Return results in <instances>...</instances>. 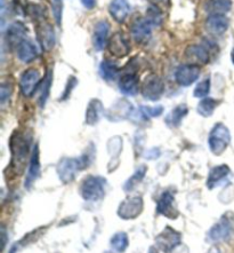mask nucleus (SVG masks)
Wrapping results in <instances>:
<instances>
[{
  "label": "nucleus",
  "instance_id": "15",
  "mask_svg": "<svg viewBox=\"0 0 234 253\" xmlns=\"http://www.w3.org/2000/svg\"><path fill=\"white\" fill-rule=\"evenodd\" d=\"M175 203V196L170 191H165L161 195L157 204V211L160 214L167 216L169 219H176L178 216V211L174 207Z\"/></svg>",
  "mask_w": 234,
  "mask_h": 253
},
{
  "label": "nucleus",
  "instance_id": "9",
  "mask_svg": "<svg viewBox=\"0 0 234 253\" xmlns=\"http://www.w3.org/2000/svg\"><path fill=\"white\" fill-rule=\"evenodd\" d=\"M165 92L163 79L158 76H150L145 79L142 86V95L149 101H158Z\"/></svg>",
  "mask_w": 234,
  "mask_h": 253
},
{
  "label": "nucleus",
  "instance_id": "38",
  "mask_svg": "<svg viewBox=\"0 0 234 253\" xmlns=\"http://www.w3.org/2000/svg\"><path fill=\"white\" fill-rule=\"evenodd\" d=\"M75 85H77V79L74 77H71L69 81H67V87L64 89V93L62 97H61V100H66L67 96L70 95V93L73 91V88L75 87Z\"/></svg>",
  "mask_w": 234,
  "mask_h": 253
},
{
  "label": "nucleus",
  "instance_id": "31",
  "mask_svg": "<svg viewBox=\"0 0 234 253\" xmlns=\"http://www.w3.org/2000/svg\"><path fill=\"white\" fill-rule=\"evenodd\" d=\"M145 19L152 24V27H158L163 23V13L157 6L151 5L146 10Z\"/></svg>",
  "mask_w": 234,
  "mask_h": 253
},
{
  "label": "nucleus",
  "instance_id": "3",
  "mask_svg": "<svg viewBox=\"0 0 234 253\" xmlns=\"http://www.w3.org/2000/svg\"><path fill=\"white\" fill-rule=\"evenodd\" d=\"M106 180L99 175H89L82 181L80 186V195L85 201H100L105 195Z\"/></svg>",
  "mask_w": 234,
  "mask_h": 253
},
{
  "label": "nucleus",
  "instance_id": "4",
  "mask_svg": "<svg viewBox=\"0 0 234 253\" xmlns=\"http://www.w3.org/2000/svg\"><path fill=\"white\" fill-rule=\"evenodd\" d=\"M230 142H231L230 129L222 123L216 124L212 127L209 133V138H208V146H209L211 153L216 156H219L226 150Z\"/></svg>",
  "mask_w": 234,
  "mask_h": 253
},
{
  "label": "nucleus",
  "instance_id": "36",
  "mask_svg": "<svg viewBox=\"0 0 234 253\" xmlns=\"http://www.w3.org/2000/svg\"><path fill=\"white\" fill-rule=\"evenodd\" d=\"M50 86H52V71H49L46 76L45 83L42 85V91H41V95H40V106L44 107L45 103L47 102V99H48L49 95V89Z\"/></svg>",
  "mask_w": 234,
  "mask_h": 253
},
{
  "label": "nucleus",
  "instance_id": "10",
  "mask_svg": "<svg viewBox=\"0 0 234 253\" xmlns=\"http://www.w3.org/2000/svg\"><path fill=\"white\" fill-rule=\"evenodd\" d=\"M41 82L40 74L37 69H28L23 72L20 79L21 93L25 97H30L37 91L39 84Z\"/></svg>",
  "mask_w": 234,
  "mask_h": 253
},
{
  "label": "nucleus",
  "instance_id": "29",
  "mask_svg": "<svg viewBox=\"0 0 234 253\" xmlns=\"http://www.w3.org/2000/svg\"><path fill=\"white\" fill-rule=\"evenodd\" d=\"M110 245L111 248H112V250H114L118 253L125 252L126 249H127L129 245V240H128L127 234L122 233V231L114 234L110 241Z\"/></svg>",
  "mask_w": 234,
  "mask_h": 253
},
{
  "label": "nucleus",
  "instance_id": "28",
  "mask_svg": "<svg viewBox=\"0 0 234 253\" xmlns=\"http://www.w3.org/2000/svg\"><path fill=\"white\" fill-rule=\"evenodd\" d=\"M100 75L107 82L114 81L119 75V68L113 62L104 60L100 66Z\"/></svg>",
  "mask_w": 234,
  "mask_h": 253
},
{
  "label": "nucleus",
  "instance_id": "34",
  "mask_svg": "<svg viewBox=\"0 0 234 253\" xmlns=\"http://www.w3.org/2000/svg\"><path fill=\"white\" fill-rule=\"evenodd\" d=\"M52 8H53V15L55 19V22L57 25H61L62 23L63 17V8H64V0H52Z\"/></svg>",
  "mask_w": 234,
  "mask_h": 253
},
{
  "label": "nucleus",
  "instance_id": "8",
  "mask_svg": "<svg viewBox=\"0 0 234 253\" xmlns=\"http://www.w3.org/2000/svg\"><path fill=\"white\" fill-rule=\"evenodd\" d=\"M200 74L201 68L198 64H183V66H179L175 72V81L177 82L178 85L186 87L197 82L198 78L200 77Z\"/></svg>",
  "mask_w": 234,
  "mask_h": 253
},
{
  "label": "nucleus",
  "instance_id": "33",
  "mask_svg": "<svg viewBox=\"0 0 234 253\" xmlns=\"http://www.w3.org/2000/svg\"><path fill=\"white\" fill-rule=\"evenodd\" d=\"M107 150H109V154L113 158L120 156L121 150H122V139L119 138V136H114V138L111 139L107 143Z\"/></svg>",
  "mask_w": 234,
  "mask_h": 253
},
{
  "label": "nucleus",
  "instance_id": "39",
  "mask_svg": "<svg viewBox=\"0 0 234 253\" xmlns=\"http://www.w3.org/2000/svg\"><path fill=\"white\" fill-rule=\"evenodd\" d=\"M82 6L86 7L87 9H93L96 6V0H80Z\"/></svg>",
  "mask_w": 234,
  "mask_h": 253
},
{
  "label": "nucleus",
  "instance_id": "27",
  "mask_svg": "<svg viewBox=\"0 0 234 253\" xmlns=\"http://www.w3.org/2000/svg\"><path fill=\"white\" fill-rule=\"evenodd\" d=\"M218 101L212 97H203L198 104V114L202 116V117H210L214 114L216 107L218 106Z\"/></svg>",
  "mask_w": 234,
  "mask_h": 253
},
{
  "label": "nucleus",
  "instance_id": "13",
  "mask_svg": "<svg viewBox=\"0 0 234 253\" xmlns=\"http://www.w3.org/2000/svg\"><path fill=\"white\" fill-rule=\"evenodd\" d=\"M107 49H109L111 55L116 57H125L128 55L129 50H131V46H129V42L124 34H121V32H116V34L109 39Z\"/></svg>",
  "mask_w": 234,
  "mask_h": 253
},
{
  "label": "nucleus",
  "instance_id": "41",
  "mask_svg": "<svg viewBox=\"0 0 234 253\" xmlns=\"http://www.w3.org/2000/svg\"><path fill=\"white\" fill-rule=\"evenodd\" d=\"M149 253H159V251H158L157 247H151L149 250Z\"/></svg>",
  "mask_w": 234,
  "mask_h": 253
},
{
  "label": "nucleus",
  "instance_id": "24",
  "mask_svg": "<svg viewBox=\"0 0 234 253\" xmlns=\"http://www.w3.org/2000/svg\"><path fill=\"white\" fill-rule=\"evenodd\" d=\"M230 173H231V169H230L229 166L225 164L212 168L207 179V187L209 188V189L215 188L217 184L221 183V181H223Z\"/></svg>",
  "mask_w": 234,
  "mask_h": 253
},
{
  "label": "nucleus",
  "instance_id": "11",
  "mask_svg": "<svg viewBox=\"0 0 234 253\" xmlns=\"http://www.w3.org/2000/svg\"><path fill=\"white\" fill-rule=\"evenodd\" d=\"M132 37L134 41L140 45H145L150 42L152 36V24L146 19L136 20L131 29Z\"/></svg>",
  "mask_w": 234,
  "mask_h": 253
},
{
  "label": "nucleus",
  "instance_id": "19",
  "mask_svg": "<svg viewBox=\"0 0 234 253\" xmlns=\"http://www.w3.org/2000/svg\"><path fill=\"white\" fill-rule=\"evenodd\" d=\"M39 173H40V157H39V147L38 144H35L33 147V150H32L30 164H29L25 187L30 188L35 181V179L39 176Z\"/></svg>",
  "mask_w": 234,
  "mask_h": 253
},
{
  "label": "nucleus",
  "instance_id": "6",
  "mask_svg": "<svg viewBox=\"0 0 234 253\" xmlns=\"http://www.w3.org/2000/svg\"><path fill=\"white\" fill-rule=\"evenodd\" d=\"M233 220L228 215H223L221 220L208 231V240L214 243L229 240L233 233Z\"/></svg>",
  "mask_w": 234,
  "mask_h": 253
},
{
  "label": "nucleus",
  "instance_id": "30",
  "mask_svg": "<svg viewBox=\"0 0 234 253\" xmlns=\"http://www.w3.org/2000/svg\"><path fill=\"white\" fill-rule=\"evenodd\" d=\"M146 171H147L146 166H139V168L135 171L134 174H133L131 178L126 181V183L124 184V189L126 191H131L136 184H137L139 181H142L144 176H145Z\"/></svg>",
  "mask_w": 234,
  "mask_h": 253
},
{
  "label": "nucleus",
  "instance_id": "37",
  "mask_svg": "<svg viewBox=\"0 0 234 253\" xmlns=\"http://www.w3.org/2000/svg\"><path fill=\"white\" fill-rule=\"evenodd\" d=\"M10 94H12V86H10V84H7V83H2L1 86H0V102H1V104L9 99Z\"/></svg>",
  "mask_w": 234,
  "mask_h": 253
},
{
  "label": "nucleus",
  "instance_id": "14",
  "mask_svg": "<svg viewBox=\"0 0 234 253\" xmlns=\"http://www.w3.org/2000/svg\"><path fill=\"white\" fill-rule=\"evenodd\" d=\"M35 34H37V38L39 44H40L42 50L45 52H49L54 48L56 44V37L55 32H54L53 28L48 24L41 23L35 27Z\"/></svg>",
  "mask_w": 234,
  "mask_h": 253
},
{
  "label": "nucleus",
  "instance_id": "1",
  "mask_svg": "<svg viewBox=\"0 0 234 253\" xmlns=\"http://www.w3.org/2000/svg\"><path fill=\"white\" fill-rule=\"evenodd\" d=\"M92 153H86L81 155L80 157L77 158H63L61 160L59 164H57L56 171L59 174V178L63 183H70L73 181L75 175L81 169H87L92 163Z\"/></svg>",
  "mask_w": 234,
  "mask_h": 253
},
{
  "label": "nucleus",
  "instance_id": "7",
  "mask_svg": "<svg viewBox=\"0 0 234 253\" xmlns=\"http://www.w3.org/2000/svg\"><path fill=\"white\" fill-rule=\"evenodd\" d=\"M143 198L140 196H132L121 202L118 208V215L124 220H133L143 211Z\"/></svg>",
  "mask_w": 234,
  "mask_h": 253
},
{
  "label": "nucleus",
  "instance_id": "35",
  "mask_svg": "<svg viewBox=\"0 0 234 253\" xmlns=\"http://www.w3.org/2000/svg\"><path fill=\"white\" fill-rule=\"evenodd\" d=\"M140 113L144 116V118H156L163 115L164 113V107L157 106V107H140Z\"/></svg>",
  "mask_w": 234,
  "mask_h": 253
},
{
  "label": "nucleus",
  "instance_id": "40",
  "mask_svg": "<svg viewBox=\"0 0 234 253\" xmlns=\"http://www.w3.org/2000/svg\"><path fill=\"white\" fill-rule=\"evenodd\" d=\"M207 253H222L217 247H211Z\"/></svg>",
  "mask_w": 234,
  "mask_h": 253
},
{
  "label": "nucleus",
  "instance_id": "22",
  "mask_svg": "<svg viewBox=\"0 0 234 253\" xmlns=\"http://www.w3.org/2000/svg\"><path fill=\"white\" fill-rule=\"evenodd\" d=\"M38 56V50L35 48L33 42L29 39H25L17 47V57L22 61L23 63H30L34 61Z\"/></svg>",
  "mask_w": 234,
  "mask_h": 253
},
{
  "label": "nucleus",
  "instance_id": "42",
  "mask_svg": "<svg viewBox=\"0 0 234 253\" xmlns=\"http://www.w3.org/2000/svg\"><path fill=\"white\" fill-rule=\"evenodd\" d=\"M231 60H232V63L234 64V48L232 49V53H231Z\"/></svg>",
  "mask_w": 234,
  "mask_h": 253
},
{
  "label": "nucleus",
  "instance_id": "16",
  "mask_svg": "<svg viewBox=\"0 0 234 253\" xmlns=\"http://www.w3.org/2000/svg\"><path fill=\"white\" fill-rule=\"evenodd\" d=\"M27 28L22 22H14L7 29L6 32V42L10 48H16L20 46L21 42L25 41V35H27Z\"/></svg>",
  "mask_w": 234,
  "mask_h": 253
},
{
  "label": "nucleus",
  "instance_id": "21",
  "mask_svg": "<svg viewBox=\"0 0 234 253\" xmlns=\"http://www.w3.org/2000/svg\"><path fill=\"white\" fill-rule=\"evenodd\" d=\"M120 92L125 95L133 96L138 92V77L135 74H125L122 75L118 83Z\"/></svg>",
  "mask_w": 234,
  "mask_h": 253
},
{
  "label": "nucleus",
  "instance_id": "25",
  "mask_svg": "<svg viewBox=\"0 0 234 253\" xmlns=\"http://www.w3.org/2000/svg\"><path fill=\"white\" fill-rule=\"evenodd\" d=\"M189 113L186 104H179V106L175 107L170 113L167 115L165 122L169 127H178L182 124L183 119L185 118V116Z\"/></svg>",
  "mask_w": 234,
  "mask_h": 253
},
{
  "label": "nucleus",
  "instance_id": "23",
  "mask_svg": "<svg viewBox=\"0 0 234 253\" xmlns=\"http://www.w3.org/2000/svg\"><path fill=\"white\" fill-rule=\"evenodd\" d=\"M104 115V107L103 103L100 100L93 99L89 102L86 111V123L88 125H96L100 121L102 116Z\"/></svg>",
  "mask_w": 234,
  "mask_h": 253
},
{
  "label": "nucleus",
  "instance_id": "5",
  "mask_svg": "<svg viewBox=\"0 0 234 253\" xmlns=\"http://www.w3.org/2000/svg\"><path fill=\"white\" fill-rule=\"evenodd\" d=\"M182 243V235L171 227H166L156 237V245L158 250L169 253Z\"/></svg>",
  "mask_w": 234,
  "mask_h": 253
},
{
  "label": "nucleus",
  "instance_id": "18",
  "mask_svg": "<svg viewBox=\"0 0 234 253\" xmlns=\"http://www.w3.org/2000/svg\"><path fill=\"white\" fill-rule=\"evenodd\" d=\"M109 13L116 22H125L131 13V3L128 0H112L109 5Z\"/></svg>",
  "mask_w": 234,
  "mask_h": 253
},
{
  "label": "nucleus",
  "instance_id": "17",
  "mask_svg": "<svg viewBox=\"0 0 234 253\" xmlns=\"http://www.w3.org/2000/svg\"><path fill=\"white\" fill-rule=\"evenodd\" d=\"M110 25L106 21H100L95 24L93 31V46L96 50H102L106 46L109 39Z\"/></svg>",
  "mask_w": 234,
  "mask_h": 253
},
{
  "label": "nucleus",
  "instance_id": "32",
  "mask_svg": "<svg viewBox=\"0 0 234 253\" xmlns=\"http://www.w3.org/2000/svg\"><path fill=\"white\" fill-rule=\"evenodd\" d=\"M210 86H211L210 78L202 79V81L196 86V88H194V92H193L194 96L199 97V99H203V97H206L210 91Z\"/></svg>",
  "mask_w": 234,
  "mask_h": 253
},
{
  "label": "nucleus",
  "instance_id": "2",
  "mask_svg": "<svg viewBox=\"0 0 234 253\" xmlns=\"http://www.w3.org/2000/svg\"><path fill=\"white\" fill-rule=\"evenodd\" d=\"M31 140L24 138L21 133L14 134L10 141V151H12V166L15 172L21 173L25 163L28 160L29 146H30Z\"/></svg>",
  "mask_w": 234,
  "mask_h": 253
},
{
  "label": "nucleus",
  "instance_id": "20",
  "mask_svg": "<svg viewBox=\"0 0 234 253\" xmlns=\"http://www.w3.org/2000/svg\"><path fill=\"white\" fill-rule=\"evenodd\" d=\"M230 22L228 17L222 14H211L207 17L206 20V27L211 34L215 35H222L226 32L229 29Z\"/></svg>",
  "mask_w": 234,
  "mask_h": 253
},
{
  "label": "nucleus",
  "instance_id": "26",
  "mask_svg": "<svg viewBox=\"0 0 234 253\" xmlns=\"http://www.w3.org/2000/svg\"><path fill=\"white\" fill-rule=\"evenodd\" d=\"M206 10L211 14H222L225 15L232 8L231 0H208L206 2Z\"/></svg>",
  "mask_w": 234,
  "mask_h": 253
},
{
  "label": "nucleus",
  "instance_id": "12",
  "mask_svg": "<svg viewBox=\"0 0 234 253\" xmlns=\"http://www.w3.org/2000/svg\"><path fill=\"white\" fill-rule=\"evenodd\" d=\"M185 56L192 64H207L211 60L209 49L202 44H194L187 46L185 49Z\"/></svg>",
  "mask_w": 234,
  "mask_h": 253
}]
</instances>
